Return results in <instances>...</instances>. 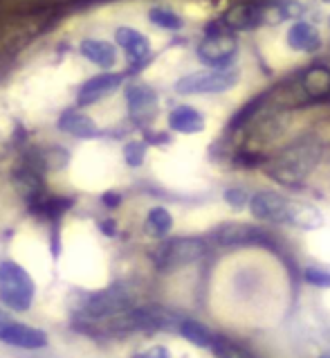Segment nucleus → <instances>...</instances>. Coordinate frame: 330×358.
I'll use <instances>...</instances> for the list:
<instances>
[{
    "label": "nucleus",
    "instance_id": "obj_1",
    "mask_svg": "<svg viewBox=\"0 0 330 358\" xmlns=\"http://www.w3.org/2000/svg\"><path fill=\"white\" fill-rule=\"evenodd\" d=\"M324 145L317 136H303L272 156L265 162V173L281 185H301L319 165Z\"/></svg>",
    "mask_w": 330,
    "mask_h": 358
},
{
    "label": "nucleus",
    "instance_id": "obj_2",
    "mask_svg": "<svg viewBox=\"0 0 330 358\" xmlns=\"http://www.w3.org/2000/svg\"><path fill=\"white\" fill-rule=\"evenodd\" d=\"M236 55H239V38L234 36L232 29H227L218 20L209 23L202 41L195 48V57L200 64L211 70H223L234 64Z\"/></svg>",
    "mask_w": 330,
    "mask_h": 358
},
{
    "label": "nucleus",
    "instance_id": "obj_3",
    "mask_svg": "<svg viewBox=\"0 0 330 358\" xmlns=\"http://www.w3.org/2000/svg\"><path fill=\"white\" fill-rule=\"evenodd\" d=\"M36 286L32 275H29L23 266L5 259L0 262V300L12 311L23 313L34 302Z\"/></svg>",
    "mask_w": 330,
    "mask_h": 358
},
{
    "label": "nucleus",
    "instance_id": "obj_4",
    "mask_svg": "<svg viewBox=\"0 0 330 358\" xmlns=\"http://www.w3.org/2000/svg\"><path fill=\"white\" fill-rule=\"evenodd\" d=\"M241 81V73L234 68L223 70H198V73L182 75L173 84L178 95H220L232 90Z\"/></svg>",
    "mask_w": 330,
    "mask_h": 358
},
{
    "label": "nucleus",
    "instance_id": "obj_5",
    "mask_svg": "<svg viewBox=\"0 0 330 358\" xmlns=\"http://www.w3.org/2000/svg\"><path fill=\"white\" fill-rule=\"evenodd\" d=\"M130 306H133L130 295L121 286H110V289L88 293L86 298L79 300L77 309L86 320H106L121 311H128Z\"/></svg>",
    "mask_w": 330,
    "mask_h": 358
},
{
    "label": "nucleus",
    "instance_id": "obj_6",
    "mask_svg": "<svg viewBox=\"0 0 330 358\" xmlns=\"http://www.w3.org/2000/svg\"><path fill=\"white\" fill-rule=\"evenodd\" d=\"M204 250H207V245H204V241L198 237L169 239L156 250V266L164 273L178 271L182 266H189V264H195L198 259H202Z\"/></svg>",
    "mask_w": 330,
    "mask_h": 358
},
{
    "label": "nucleus",
    "instance_id": "obj_7",
    "mask_svg": "<svg viewBox=\"0 0 330 358\" xmlns=\"http://www.w3.org/2000/svg\"><path fill=\"white\" fill-rule=\"evenodd\" d=\"M123 81H126V75L115 73V70H106V73L88 77L84 84L77 88V95H75L77 106L86 108V106L101 104L104 99L117 93V90L123 86Z\"/></svg>",
    "mask_w": 330,
    "mask_h": 358
},
{
    "label": "nucleus",
    "instance_id": "obj_8",
    "mask_svg": "<svg viewBox=\"0 0 330 358\" xmlns=\"http://www.w3.org/2000/svg\"><path fill=\"white\" fill-rule=\"evenodd\" d=\"M123 101H126L128 117L133 122H137V124L151 122L158 115L160 95L156 88L147 84V81H133V84H126V88H123Z\"/></svg>",
    "mask_w": 330,
    "mask_h": 358
},
{
    "label": "nucleus",
    "instance_id": "obj_9",
    "mask_svg": "<svg viewBox=\"0 0 330 358\" xmlns=\"http://www.w3.org/2000/svg\"><path fill=\"white\" fill-rule=\"evenodd\" d=\"M0 341L20 350H40L47 345V334L36 327L9 320V315L0 311Z\"/></svg>",
    "mask_w": 330,
    "mask_h": 358
},
{
    "label": "nucleus",
    "instance_id": "obj_10",
    "mask_svg": "<svg viewBox=\"0 0 330 358\" xmlns=\"http://www.w3.org/2000/svg\"><path fill=\"white\" fill-rule=\"evenodd\" d=\"M115 45L126 52V59L130 61V68H144L153 57V48L149 36L140 32L137 27L119 25L115 27Z\"/></svg>",
    "mask_w": 330,
    "mask_h": 358
},
{
    "label": "nucleus",
    "instance_id": "obj_11",
    "mask_svg": "<svg viewBox=\"0 0 330 358\" xmlns=\"http://www.w3.org/2000/svg\"><path fill=\"white\" fill-rule=\"evenodd\" d=\"M267 23V3H236L225 12L223 25L232 32H250Z\"/></svg>",
    "mask_w": 330,
    "mask_h": 358
},
{
    "label": "nucleus",
    "instance_id": "obj_12",
    "mask_svg": "<svg viewBox=\"0 0 330 358\" xmlns=\"http://www.w3.org/2000/svg\"><path fill=\"white\" fill-rule=\"evenodd\" d=\"M57 129L77 140H97L101 136L99 122L90 113H86V110H81L79 106L61 110L57 117Z\"/></svg>",
    "mask_w": 330,
    "mask_h": 358
},
{
    "label": "nucleus",
    "instance_id": "obj_13",
    "mask_svg": "<svg viewBox=\"0 0 330 358\" xmlns=\"http://www.w3.org/2000/svg\"><path fill=\"white\" fill-rule=\"evenodd\" d=\"M287 208H290V199H285L278 192H256L250 199V212L254 219L267 221V223H285L287 221Z\"/></svg>",
    "mask_w": 330,
    "mask_h": 358
},
{
    "label": "nucleus",
    "instance_id": "obj_14",
    "mask_svg": "<svg viewBox=\"0 0 330 358\" xmlns=\"http://www.w3.org/2000/svg\"><path fill=\"white\" fill-rule=\"evenodd\" d=\"M77 52L81 59H86L88 64L97 66L101 70H115L117 66V45L110 43L106 38H97V36H84L79 41Z\"/></svg>",
    "mask_w": 330,
    "mask_h": 358
},
{
    "label": "nucleus",
    "instance_id": "obj_15",
    "mask_svg": "<svg viewBox=\"0 0 330 358\" xmlns=\"http://www.w3.org/2000/svg\"><path fill=\"white\" fill-rule=\"evenodd\" d=\"M299 90L306 99H326L330 97V68L317 64L303 70V75L297 81Z\"/></svg>",
    "mask_w": 330,
    "mask_h": 358
},
{
    "label": "nucleus",
    "instance_id": "obj_16",
    "mask_svg": "<svg viewBox=\"0 0 330 358\" xmlns=\"http://www.w3.org/2000/svg\"><path fill=\"white\" fill-rule=\"evenodd\" d=\"M285 43L292 52H303V55H315L322 50V34L317 32L308 20H297L292 27L287 29Z\"/></svg>",
    "mask_w": 330,
    "mask_h": 358
},
{
    "label": "nucleus",
    "instance_id": "obj_17",
    "mask_svg": "<svg viewBox=\"0 0 330 358\" xmlns=\"http://www.w3.org/2000/svg\"><path fill=\"white\" fill-rule=\"evenodd\" d=\"M204 115L200 113L195 106H187V104H180L169 110L167 115V127L173 133H182V136H195V133H202L204 131Z\"/></svg>",
    "mask_w": 330,
    "mask_h": 358
},
{
    "label": "nucleus",
    "instance_id": "obj_18",
    "mask_svg": "<svg viewBox=\"0 0 330 358\" xmlns=\"http://www.w3.org/2000/svg\"><path fill=\"white\" fill-rule=\"evenodd\" d=\"M265 239V232L250 226V223H223L213 232V241L220 245H245V243H259Z\"/></svg>",
    "mask_w": 330,
    "mask_h": 358
},
{
    "label": "nucleus",
    "instance_id": "obj_19",
    "mask_svg": "<svg viewBox=\"0 0 330 358\" xmlns=\"http://www.w3.org/2000/svg\"><path fill=\"white\" fill-rule=\"evenodd\" d=\"M294 228L301 230H317L324 226V214L319 212L310 203H297L290 201V208H287V221Z\"/></svg>",
    "mask_w": 330,
    "mask_h": 358
},
{
    "label": "nucleus",
    "instance_id": "obj_20",
    "mask_svg": "<svg viewBox=\"0 0 330 358\" xmlns=\"http://www.w3.org/2000/svg\"><path fill=\"white\" fill-rule=\"evenodd\" d=\"M171 228H173V217H171V212L167 208L156 206V208L149 210L147 221H144V230H147L149 237L162 239V237H167V234L171 232Z\"/></svg>",
    "mask_w": 330,
    "mask_h": 358
},
{
    "label": "nucleus",
    "instance_id": "obj_21",
    "mask_svg": "<svg viewBox=\"0 0 330 358\" xmlns=\"http://www.w3.org/2000/svg\"><path fill=\"white\" fill-rule=\"evenodd\" d=\"M149 23L156 25L160 29H164V32H180V29L184 27V18L182 14H178L175 9L171 7H164V5H156L149 9Z\"/></svg>",
    "mask_w": 330,
    "mask_h": 358
},
{
    "label": "nucleus",
    "instance_id": "obj_22",
    "mask_svg": "<svg viewBox=\"0 0 330 358\" xmlns=\"http://www.w3.org/2000/svg\"><path fill=\"white\" fill-rule=\"evenodd\" d=\"M180 334L195 347H216V336L207 329V327L195 322V320H182Z\"/></svg>",
    "mask_w": 330,
    "mask_h": 358
},
{
    "label": "nucleus",
    "instance_id": "obj_23",
    "mask_svg": "<svg viewBox=\"0 0 330 358\" xmlns=\"http://www.w3.org/2000/svg\"><path fill=\"white\" fill-rule=\"evenodd\" d=\"M123 160H126V165L137 169L144 165V160H147V142L144 140H128L126 145H123Z\"/></svg>",
    "mask_w": 330,
    "mask_h": 358
},
{
    "label": "nucleus",
    "instance_id": "obj_24",
    "mask_svg": "<svg viewBox=\"0 0 330 358\" xmlns=\"http://www.w3.org/2000/svg\"><path fill=\"white\" fill-rule=\"evenodd\" d=\"M303 280L308 284L317 286V289H330V273L324 268H315V266H310V268L303 271Z\"/></svg>",
    "mask_w": 330,
    "mask_h": 358
},
{
    "label": "nucleus",
    "instance_id": "obj_25",
    "mask_svg": "<svg viewBox=\"0 0 330 358\" xmlns=\"http://www.w3.org/2000/svg\"><path fill=\"white\" fill-rule=\"evenodd\" d=\"M225 201L230 203L232 208H236V210H241V208H245V203H250V194H247L245 189H241V187H232V189H227L225 194Z\"/></svg>",
    "mask_w": 330,
    "mask_h": 358
},
{
    "label": "nucleus",
    "instance_id": "obj_26",
    "mask_svg": "<svg viewBox=\"0 0 330 358\" xmlns=\"http://www.w3.org/2000/svg\"><path fill=\"white\" fill-rule=\"evenodd\" d=\"M133 358H171V356H169V350H167V347L158 345V347H151V350H147V352L135 354Z\"/></svg>",
    "mask_w": 330,
    "mask_h": 358
},
{
    "label": "nucleus",
    "instance_id": "obj_27",
    "mask_svg": "<svg viewBox=\"0 0 330 358\" xmlns=\"http://www.w3.org/2000/svg\"><path fill=\"white\" fill-rule=\"evenodd\" d=\"M101 203H104L106 208H119L121 206V194H117V192H106L104 196H101Z\"/></svg>",
    "mask_w": 330,
    "mask_h": 358
},
{
    "label": "nucleus",
    "instance_id": "obj_28",
    "mask_svg": "<svg viewBox=\"0 0 330 358\" xmlns=\"http://www.w3.org/2000/svg\"><path fill=\"white\" fill-rule=\"evenodd\" d=\"M99 230L106 234V237H115L117 234V221L115 219H104L99 223Z\"/></svg>",
    "mask_w": 330,
    "mask_h": 358
},
{
    "label": "nucleus",
    "instance_id": "obj_29",
    "mask_svg": "<svg viewBox=\"0 0 330 358\" xmlns=\"http://www.w3.org/2000/svg\"><path fill=\"white\" fill-rule=\"evenodd\" d=\"M322 3H330V0H322Z\"/></svg>",
    "mask_w": 330,
    "mask_h": 358
}]
</instances>
